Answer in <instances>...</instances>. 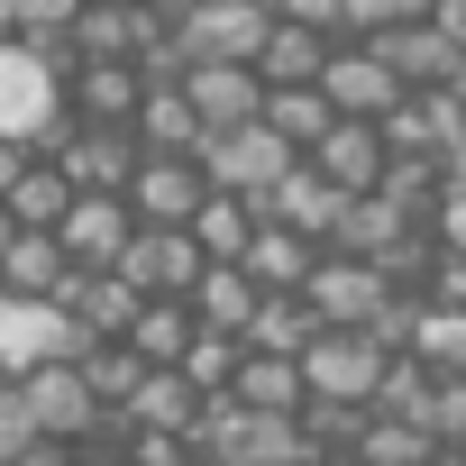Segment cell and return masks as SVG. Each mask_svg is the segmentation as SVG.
<instances>
[{
	"label": "cell",
	"instance_id": "obj_1",
	"mask_svg": "<svg viewBox=\"0 0 466 466\" xmlns=\"http://www.w3.org/2000/svg\"><path fill=\"white\" fill-rule=\"evenodd\" d=\"M74 74H83V65H65V56L0 46V137L37 156V147L74 119Z\"/></svg>",
	"mask_w": 466,
	"mask_h": 466
},
{
	"label": "cell",
	"instance_id": "obj_2",
	"mask_svg": "<svg viewBox=\"0 0 466 466\" xmlns=\"http://www.w3.org/2000/svg\"><path fill=\"white\" fill-rule=\"evenodd\" d=\"M284 10H266V0H192V10H174V46L183 65H257L266 37H275Z\"/></svg>",
	"mask_w": 466,
	"mask_h": 466
},
{
	"label": "cell",
	"instance_id": "obj_3",
	"mask_svg": "<svg viewBox=\"0 0 466 466\" xmlns=\"http://www.w3.org/2000/svg\"><path fill=\"white\" fill-rule=\"evenodd\" d=\"M302 165H311V156H293V147H284L266 119H257V128H238V137H201V174H210V192L257 201V210H266V201H275V192H284Z\"/></svg>",
	"mask_w": 466,
	"mask_h": 466
},
{
	"label": "cell",
	"instance_id": "obj_4",
	"mask_svg": "<svg viewBox=\"0 0 466 466\" xmlns=\"http://www.w3.org/2000/svg\"><path fill=\"white\" fill-rule=\"evenodd\" d=\"M384 375H393V357H384L375 339H348V329H320V348L302 357L311 402H339V411H375Z\"/></svg>",
	"mask_w": 466,
	"mask_h": 466
},
{
	"label": "cell",
	"instance_id": "obj_5",
	"mask_svg": "<svg viewBox=\"0 0 466 466\" xmlns=\"http://www.w3.org/2000/svg\"><path fill=\"white\" fill-rule=\"evenodd\" d=\"M311 311H320V329H348V339H375V320L393 311V284L375 275V266H357V257H329L320 275H311V293H302Z\"/></svg>",
	"mask_w": 466,
	"mask_h": 466
},
{
	"label": "cell",
	"instance_id": "obj_6",
	"mask_svg": "<svg viewBox=\"0 0 466 466\" xmlns=\"http://www.w3.org/2000/svg\"><path fill=\"white\" fill-rule=\"evenodd\" d=\"M19 393H28L37 430H46V439H65V448H101V430L119 420V411H101V393L83 384V366H46V375H28Z\"/></svg>",
	"mask_w": 466,
	"mask_h": 466
},
{
	"label": "cell",
	"instance_id": "obj_7",
	"mask_svg": "<svg viewBox=\"0 0 466 466\" xmlns=\"http://www.w3.org/2000/svg\"><path fill=\"white\" fill-rule=\"evenodd\" d=\"M119 275H128L147 302H192L201 275H210V257L192 248V228H137V248H128Z\"/></svg>",
	"mask_w": 466,
	"mask_h": 466
},
{
	"label": "cell",
	"instance_id": "obj_8",
	"mask_svg": "<svg viewBox=\"0 0 466 466\" xmlns=\"http://www.w3.org/2000/svg\"><path fill=\"white\" fill-rule=\"evenodd\" d=\"M320 92H329V110H339V119H357V128H384V119L411 101V92H402V74H393L375 46H339V65H329V83H320Z\"/></svg>",
	"mask_w": 466,
	"mask_h": 466
},
{
	"label": "cell",
	"instance_id": "obj_9",
	"mask_svg": "<svg viewBox=\"0 0 466 466\" xmlns=\"http://www.w3.org/2000/svg\"><path fill=\"white\" fill-rule=\"evenodd\" d=\"M128 210H137V228H192V219L210 210V174H201V156H147Z\"/></svg>",
	"mask_w": 466,
	"mask_h": 466
},
{
	"label": "cell",
	"instance_id": "obj_10",
	"mask_svg": "<svg viewBox=\"0 0 466 466\" xmlns=\"http://www.w3.org/2000/svg\"><path fill=\"white\" fill-rule=\"evenodd\" d=\"M375 56L402 74V92H411V101H448V92H466V56L439 37V19H411V28H393Z\"/></svg>",
	"mask_w": 466,
	"mask_h": 466
},
{
	"label": "cell",
	"instance_id": "obj_11",
	"mask_svg": "<svg viewBox=\"0 0 466 466\" xmlns=\"http://www.w3.org/2000/svg\"><path fill=\"white\" fill-rule=\"evenodd\" d=\"M183 92H192V110H201V137H238V128L266 119V83H257V65H201Z\"/></svg>",
	"mask_w": 466,
	"mask_h": 466
},
{
	"label": "cell",
	"instance_id": "obj_12",
	"mask_svg": "<svg viewBox=\"0 0 466 466\" xmlns=\"http://www.w3.org/2000/svg\"><path fill=\"white\" fill-rule=\"evenodd\" d=\"M348 201H384V183H393V137L384 128H357V119H339V137L311 156Z\"/></svg>",
	"mask_w": 466,
	"mask_h": 466
},
{
	"label": "cell",
	"instance_id": "obj_13",
	"mask_svg": "<svg viewBox=\"0 0 466 466\" xmlns=\"http://www.w3.org/2000/svg\"><path fill=\"white\" fill-rule=\"evenodd\" d=\"M65 311L83 320V339H92V348H128V339H137V320H147V293H137L128 275H74Z\"/></svg>",
	"mask_w": 466,
	"mask_h": 466
},
{
	"label": "cell",
	"instance_id": "obj_14",
	"mask_svg": "<svg viewBox=\"0 0 466 466\" xmlns=\"http://www.w3.org/2000/svg\"><path fill=\"white\" fill-rule=\"evenodd\" d=\"M128 248H137V210H128V201H83V210L65 219V257H74V275H119Z\"/></svg>",
	"mask_w": 466,
	"mask_h": 466
},
{
	"label": "cell",
	"instance_id": "obj_15",
	"mask_svg": "<svg viewBox=\"0 0 466 466\" xmlns=\"http://www.w3.org/2000/svg\"><path fill=\"white\" fill-rule=\"evenodd\" d=\"M266 219H275V228H293V238H311V248H329V238H339V219H348V192H339L320 165H302V174L266 201Z\"/></svg>",
	"mask_w": 466,
	"mask_h": 466
},
{
	"label": "cell",
	"instance_id": "obj_16",
	"mask_svg": "<svg viewBox=\"0 0 466 466\" xmlns=\"http://www.w3.org/2000/svg\"><path fill=\"white\" fill-rule=\"evenodd\" d=\"M137 110H147V74H137V65H83V74H74V119H92V128H137Z\"/></svg>",
	"mask_w": 466,
	"mask_h": 466
},
{
	"label": "cell",
	"instance_id": "obj_17",
	"mask_svg": "<svg viewBox=\"0 0 466 466\" xmlns=\"http://www.w3.org/2000/svg\"><path fill=\"white\" fill-rule=\"evenodd\" d=\"M74 210H83V192H74L65 165H28L19 192H10V219L28 228V238H65V219H74Z\"/></svg>",
	"mask_w": 466,
	"mask_h": 466
},
{
	"label": "cell",
	"instance_id": "obj_18",
	"mask_svg": "<svg viewBox=\"0 0 466 466\" xmlns=\"http://www.w3.org/2000/svg\"><path fill=\"white\" fill-rule=\"evenodd\" d=\"M0 284H10V302H65V293H74V257H65V238H19L10 266H0Z\"/></svg>",
	"mask_w": 466,
	"mask_h": 466
},
{
	"label": "cell",
	"instance_id": "obj_19",
	"mask_svg": "<svg viewBox=\"0 0 466 466\" xmlns=\"http://www.w3.org/2000/svg\"><path fill=\"white\" fill-rule=\"evenodd\" d=\"M228 402H248L257 420H302V411H311V384H302L293 357H248V375H238Z\"/></svg>",
	"mask_w": 466,
	"mask_h": 466
},
{
	"label": "cell",
	"instance_id": "obj_20",
	"mask_svg": "<svg viewBox=\"0 0 466 466\" xmlns=\"http://www.w3.org/2000/svg\"><path fill=\"white\" fill-rule=\"evenodd\" d=\"M320 348V311L302 302V293H266V311H257V329H248V357H311Z\"/></svg>",
	"mask_w": 466,
	"mask_h": 466
},
{
	"label": "cell",
	"instance_id": "obj_21",
	"mask_svg": "<svg viewBox=\"0 0 466 466\" xmlns=\"http://www.w3.org/2000/svg\"><path fill=\"white\" fill-rule=\"evenodd\" d=\"M156 375H183V357L201 348V320H192V302H147V320H137V339H128Z\"/></svg>",
	"mask_w": 466,
	"mask_h": 466
},
{
	"label": "cell",
	"instance_id": "obj_22",
	"mask_svg": "<svg viewBox=\"0 0 466 466\" xmlns=\"http://www.w3.org/2000/svg\"><path fill=\"white\" fill-rule=\"evenodd\" d=\"M137 147H147V156H201V110H192V92H147Z\"/></svg>",
	"mask_w": 466,
	"mask_h": 466
},
{
	"label": "cell",
	"instance_id": "obj_23",
	"mask_svg": "<svg viewBox=\"0 0 466 466\" xmlns=\"http://www.w3.org/2000/svg\"><path fill=\"white\" fill-rule=\"evenodd\" d=\"M375 420L430 430V420H439V375H430L420 357H393V375H384V393H375Z\"/></svg>",
	"mask_w": 466,
	"mask_h": 466
},
{
	"label": "cell",
	"instance_id": "obj_24",
	"mask_svg": "<svg viewBox=\"0 0 466 466\" xmlns=\"http://www.w3.org/2000/svg\"><path fill=\"white\" fill-rule=\"evenodd\" d=\"M83 384L101 393V411H119V420H128V402L156 384V366H147L137 348H92V357H83Z\"/></svg>",
	"mask_w": 466,
	"mask_h": 466
},
{
	"label": "cell",
	"instance_id": "obj_25",
	"mask_svg": "<svg viewBox=\"0 0 466 466\" xmlns=\"http://www.w3.org/2000/svg\"><path fill=\"white\" fill-rule=\"evenodd\" d=\"M302 439H311V457H366V439H375V411H339V402H311L302 411Z\"/></svg>",
	"mask_w": 466,
	"mask_h": 466
},
{
	"label": "cell",
	"instance_id": "obj_26",
	"mask_svg": "<svg viewBox=\"0 0 466 466\" xmlns=\"http://www.w3.org/2000/svg\"><path fill=\"white\" fill-rule=\"evenodd\" d=\"M448 448L430 439V430H402V420H375V439H366V457L357 466H439Z\"/></svg>",
	"mask_w": 466,
	"mask_h": 466
},
{
	"label": "cell",
	"instance_id": "obj_27",
	"mask_svg": "<svg viewBox=\"0 0 466 466\" xmlns=\"http://www.w3.org/2000/svg\"><path fill=\"white\" fill-rule=\"evenodd\" d=\"M46 430H37V411H28V393L10 384V393H0V466H19L28 448H37Z\"/></svg>",
	"mask_w": 466,
	"mask_h": 466
},
{
	"label": "cell",
	"instance_id": "obj_28",
	"mask_svg": "<svg viewBox=\"0 0 466 466\" xmlns=\"http://www.w3.org/2000/svg\"><path fill=\"white\" fill-rule=\"evenodd\" d=\"M430 439H439L448 457H466V375H457V384H439V420H430Z\"/></svg>",
	"mask_w": 466,
	"mask_h": 466
},
{
	"label": "cell",
	"instance_id": "obj_29",
	"mask_svg": "<svg viewBox=\"0 0 466 466\" xmlns=\"http://www.w3.org/2000/svg\"><path fill=\"white\" fill-rule=\"evenodd\" d=\"M28 165H37L28 147H10V137H0V201H10V192H19V174H28Z\"/></svg>",
	"mask_w": 466,
	"mask_h": 466
},
{
	"label": "cell",
	"instance_id": "obj_30",
	"mask_svg": "<svg viewBox=\"0 0 466 466\" xmlns=\"http://www.w3.org/2000/svg\"><path fill=\"white\" fill-rule=\"evenodd\" d=\"M430 19H439V37H448V46L466 56V0H439V10H430Z\"/></svg>",
	"mask_w": 466,
	"mask_h": 466
},
{
	"label": "cell",
	"instance_id": "obj_31",
	"mask_svg": "<svg viewBox=\"0 0 466 466\" xmlns=\"http://www.w3.org/2000/svg\"><path fill=\"white\" fill-rule=\"evenodd\" d=\"M19 238H28V228L10 219V201H0V266H10V248H19Z\"/></svg>",
	"mask_w": 466,
	"mask_h": 466
},
{
	"label": "cell",
	"instance_id": "obj_32",
	"mask_svg": "<svg viewBox=\"0 0 466 466\" xmlns=\"http://www.w3.org/2000/svg\"><path fill=\"white\" fill-rule=\"evenodd\" d=\"M83 466H128V457H110V448H92V457H83Z\"/></svg>",
	"mask_w": 466,
	"mask_h": 466
},
{
	"label": "cell",
	"instance_id": "obj_33",
	"mask_svg": "<svg viewBox=\"0 0 466 466\" xmlns=\"http://www.w3.org/2000/svg\"><path fill=\"white\" fill-rule=\"evenodd\" d=\"M10 311H19V302H10V284H0V320H10Z\"/></svg>",
	"mask_w": 466,
	"mask_h": 466
},
{
	"label": "cell",
	"instance_id": "obj_34",
	"mask_svg": "<svg viewBox=\"0 0 466 466\" xmlns=\"http://www.w3.org/2000/svg\"><path fill=\"white\" fill-rule=\"evenodd\" d=\"M311 466H348V457H311Z\"/></svg>",
	"mask_w": 466,
	"mask_h": 466
},
{
	"label": "cell",
	"instance_id": "obj_35",
	"mask_svg": "<svg viewBox=\"0 0 466 466\" xmlns=\"http://www.w3.org/2000/svg\"><path fill=\"white\" fill-rule=\"evenodd\" d=\"M0 393H10V375H0Z\"/></svg>",
	"mask_w": 466,
	"mask_h": 466
},
{
	"label": "cell",
	"instance_id": "obj_36",
	"mask_svg": "<svg viewBox=\"0 0 466 466\" xmlns=\"http://www.w3.org/2000/svg\"><path fill=\"white\" fill-rule=\"evenodd\" d=\"M457 183H466V174H457Z\"/></svg>",
	"mask_w": 466,
	"mask_h": 466
}]
</instances>
